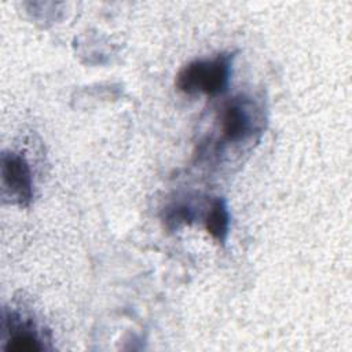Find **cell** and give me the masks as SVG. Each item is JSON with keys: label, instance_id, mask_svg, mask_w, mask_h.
<instances>
[{"label": "cell", "instance_id": "cell-1", "mask_svg": "<svg viewBox=\"0 0 352 352\" xmlns=\"http://www.w3.org/2000/svg\"><path fill=\"white\" fill-rule=\"evenodd\" d=\"M234 54L221 52L213 58L194 59L176 74V88L187 95L204 94L217 96L228 89L232 73Z\"/></svg>", "mask_w": 352, "mask_h": 352}, {"label": "cell", "instance_id": "cell-2", "mask_svg": "<svg viewBox=\"0 0 352 352\" xmlns=\"http://www.w3.org/2000/svg\"><path fill=\"white\" fill-rule=\"evenodd\" d=\"M0 166L4 197L21 208L30 206L34 191L32 169L26 158L15 151H4Z\"/></svg>", "mask_w": 352, "mask_h": 352}, {"label": "cell", "instance_id": "cell-3", "mask_svg": "<svg viewBox=\"0 0 352 352\" xmlns=\"http://www.w3.org/2000/svg\"><path fill=\"white\" fill-rule=\"evenodd\" d=\"M253 104L245 96L227 100L220 113V139L226 143H241L256 131Z\"/></svg>", "mask_w": 352, "mask_h": 352}, {"label": "cell", "instance_id": "cell-4", "mask_svg": "<svg viewBox=\"0 0 352 352\" xmlns=\"http://www.w3.org/2000/svg\"><path fill=\"white\" fill-rule=\"evenodd\" d=\"M8 327V338L4 346L8 352H37L45 349L43 340L38 336L37 327L32 320L19 318L16 314H10L4 318Z\"/></svg>", "mask_w": 352, "mask_h": 352}, {"label": "cell", "instance_id": "cell-5", "mask_svg": "<svg viewBox=\"0 0 352 352\" xmlns=\"http://www.w3.org/2000/svg\"><path fill=\"white\" fill-rule=\"evenodd\" d=\"M204 226L206 232L217 243H224L230 230V212L224 198L214 197L204 214Z\"/></svg>", "mask_w": 352, "mask_h": 352}, {"label": "cell", "instance_id": "cell-6", "mask_svg": "<svg viewBox=\"0 0 352 352\" xmlns=\"http://www.w3.org/2000/svg\"><path fill=\"white\" fill-rule=\"evenodd\" d=\"M197 217L195 209L191 204L177 201L168 205L162 213V221L166 230L173 231L184 224H191Z\"/></svg>", "mask_w": 352, "mask_h": 352}]
</instances>
